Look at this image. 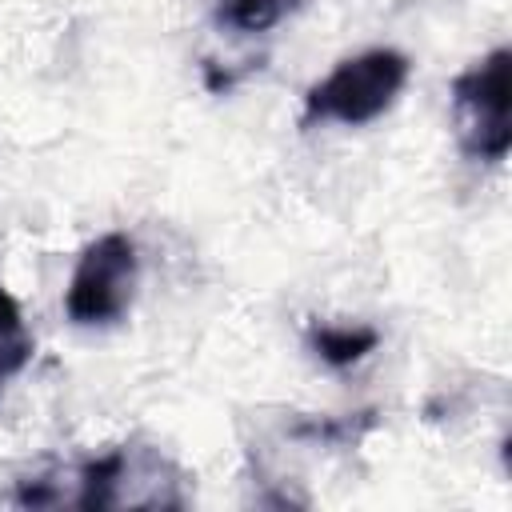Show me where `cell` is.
<instances>
[{
  "instance_id": "3",
  "label": "cell",
  "mask_w": 512,
  "mask_h": 512,
  "mask_svg": "<svg viewBox=\"0 0 512 512\" xmlns=\"http://www.w3.org/2000/svg\"><path fill=\"white\" fill-rule=\"evenodd\" d=\"M136 272H140V256H136L132 236L104 232L100 240H92L80 252L68 292H64V308L72 324H84V328L116 324L132 308Z\"/></svg>"
},
{
  "instance_id": "6",
  "label": "cell",
  "mask_w": 512,
  "mask_h": 512,
  "mask_svg": "<svg viewBox=\"0 0 512 512\" xmlns=\"http://www.w3.org/2000/svg\"><path fill=\"white\" fill-rule=\"evenodd\" d=\"M296 8V0H220V20L236 32H268L272 24H280L288 12Z\"/></svg>"
},
{
  "instance_id": "5",
  "label": "cell",
  "mask_w": 512,
  "mask_h": 512,
  "mask_svg": "<svg viewBox=\"0 0 512 512\" xmlns=\"http://www.w3.org/2000/svg\"><path fill=\"white\" fill-rule=\"evenodd\" d=\"M28 360H32V336H28L24 312H20V304L12 300V292L0 284V388H4V380H12Z\"/></svg>"
},
{
  "instance_id": "4",
  "label": "cell",
  "mask_w": 512,
  "mask_h": 512,
  "mask_svg": "<svg viewBox=\"0 0 512 512\" xmlns=\"http://www.w3.org/2000/svg\"><path fill=\"white\" fill-rule=\"evenodd\" d=\"M376 344H380V332L368 328V324H312V328H308V348H312L328 368H352V364H360Z\"/></svg>"
},
{
  "instance_id": "1",
  "label": "cell",
  "mask_w": 512,
  "mask_h": 512,
  "mask_svg": "<svg viewBox=\"0 0 512 512\" xmlns=\"http://www.w3.org/2000/svg\"><path fill=\"white\" fill-rule=\"evenodd\" d=\"M408 72L412 64L396 48H368L360 56H348L304 92V124H372L396 104L408 84Z\"/></svg>"
},
{
  "instance_id": "2",
  "label": "cell",
  "mask_w": 512,
  "mask_h": 512,
  "mask_svg": "<svg viewBox=\"0 0 512 512\" xmlns=\"http://www.w3.org/2000/svg\"><path fill=\"white\" fill-rule=\"evenodd\" d=\"M460 148L472 160L500 164L512 152V52L492 48L452 80Z\"/></svg>"
}]
</instances>
